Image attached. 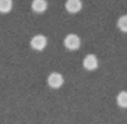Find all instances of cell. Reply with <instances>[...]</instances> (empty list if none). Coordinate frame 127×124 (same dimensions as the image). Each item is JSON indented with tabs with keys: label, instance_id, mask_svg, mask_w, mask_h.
<instances>
[{
	"label": "cell",
	"instance_id": "cell-6",
	"mask_svg": "<svg viewBox=\"0 0 127 124\" xmlns=\"http://www.w3.org/2000/svg\"><path fill=\"white\" fill-rule=\"evenodd\" d=\"M31 7L35 13L41 14V13H45L46 8H48V1L46 0H32L31 3Z\"/></svg>",
	"mask_w": 127,
	"mask_h": 124
},
{
	"label": "cell",
	"instance_id": "cell-4",
	"mask_svg": "<svg viewBox=\"0 0 127 124\" xmlns=\"http://www.w3.org/2000/svg\"><path fill=\"white\" fill-rule=\"evenodd\" d=\"M82 66L88 71H94L98 68V57L95 54H87L82 60Z\"/></svg>",
	"mask_w": 127,
	"mask_h": 124
},
{
	"label": "cell",
	"instance_id": "cell-5",
	"mask_svg": "<svg viewBox=\"0 0 127 124\" xmlns=\"http://www.w3.org/2000/svg\"><path fill=\"white\" fill-rule=\"evenodd\" d=\"M64 7H66V10H67L68 13L75 14V13H78L82 8V1L81 0H66Z\"/></svg>",
	"mask_w": 127,
	"mask_h": 124
},
{
	"label": "cell",
	"instance_id": "cell-1",
	"mask_svg": "<svg viewBox=\"0 0 127 124\" xmlns=\"http://www.w3.org/2000/svg\"><path fill=\"white\" fill-rule=\"evenodd\" d=\"M64 46L68 50H77L81 46V39L78 35L75 34H68L67 36L64 38Z\"/></svg>",
	"mask_w": 127,
	"mask_h": 124
},
{
	"label": "cell",
	"instance_id": "cell-3",
	"mask_svg": "<svg viewBox=\"0 0 127 124\" xmlns=\"http://www.w3.org/2000/svg\"><path fill=\"white\" fill-rule=\"evenodd\" d=\"M63 84H64V78H63V75L62 74H59V73H50V74H49L48 85L50 88L57 89V88H60Z\"/></svg>",
	"mask_w": 127,
	"mask_h": 124
},
{
	"label": "cell",
	"instance_id": "cell-7",
	"mask_svg": "<svg viewBox=\"0 0 127 124\" xmlns=\"http://www.w3.org/2000/svg\"><path fill=\"white\" fill-rule=\"evenodd\" d=\"M13 8V0H0V13L7 14Z\"/></svg>",
	"mask_w": 127,
	"mask_h": 124
},
{
	"label": "cell",
	"instance_id": "cell-9",
	"mask_svg": "<svg viewBox=\"0 0 127 124\" xmlns=\"http://www.w3.org/2000/svg\"><path fill=\"white\" fill-rule=\"evenodd\" d=\"M117 28L122 32H127V15H122L117 20Z\"/></svg>",
	"mask_w": 127,
	"mask_h": 124
},
{
	"label": "cell",
	"instance_id": "cell-2",
	"mask_svg": "<svg viewBox=\"0 0 127 124\" xmlns=\"http://www.w3.org/2000/svg\"><path fill=\"white\" fill-rule=\"evenodd\" d=\"M46 45H48V39H46L45 35H35V36H32V39H31V48L34 50H38V52H41V50H43L46 48Z\"/></svg>",
	"mask_w": 127,
	"mask_h": 124
},
{
	"label": "cell",
	"instance_id": "cell-8",
	"mask_svg": "<svg viewBox=\"0 0 127 124\" xmlns=\"http://www.w3.org/2000/svg\"><path fill=\"white\" fill-rule=\"evenodd\" d=\"M116 102L120 107H127V91H122L117 94V98H116Z\"/></svg>",
	"mask_w": 127,
	"mask_h": 124
}]
</instances>
